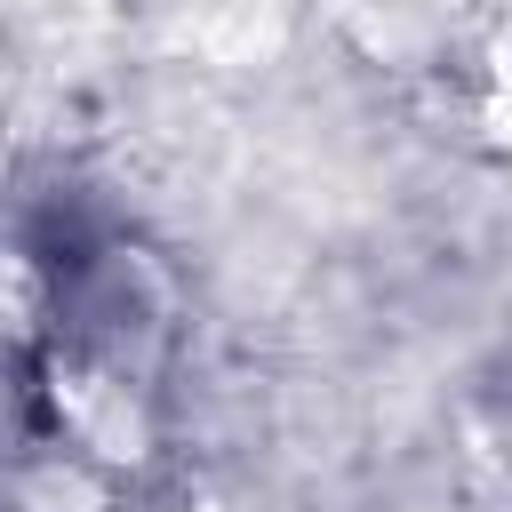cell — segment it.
Instances as JSON below:
<instances>
[{
  "instance_id": "6da1fadb",
  "label": "cell",
  "mask_w": 512,
  "mask_h": 512,
  "mask_svg": "<svg viewBox=\"0 0 512 512\" xmlns=\"http://www.w3.org/2000/svg\"><path fill=\"white\" fill-rule=\"evenodd\" d=\"M176 312L152 256L112 208L56 200L16 248V440L24 472L64 464L72 488H120L160 456Z\"/></svg>"
}]
</instances>
